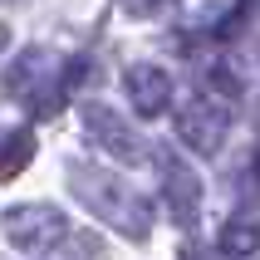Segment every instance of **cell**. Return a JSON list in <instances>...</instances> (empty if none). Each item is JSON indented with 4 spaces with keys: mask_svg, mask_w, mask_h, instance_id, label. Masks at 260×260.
Segmentation results:
<instances>
[{
    "mask_svg": "<svg viewBox=\"0 0 260 260\" xmlns=\"http://www.w3.org/2000/svg\"><path fill=\"white\" fill-rule=\"evenodd\" d=\"M69 191L99 221H108L118 236L147 241V231H152V206H147L143 191H133L128 182H118L113 172H103L93 162H69Z\"/></svg>",
    "mask_w": 260,
    "mask_h": 260,
    "instance_id": "1",
    "label": "cell"
},
{
    "mask_svg": "<svg viewBox=\"0 0 260 260\" xmlns=\"http://www.w3.org/2000/svg\"><path fill=\"white\" fill-rule=\"evenodd\" d=\"M5 93L15 99L35 103V113H59V103H64V69H59V54L49 49H25V54L15 59V69L5 74Z\"/></svg>",
    "mask_w": 260,
    "mask_h": 260,
    "instance_id": "2",
    "label": "cell"
},
{
    "mask_svg": "<svg viewBox=\"0 0 260 260\" xmlns=\"http://www.w3.org/2000/svg\"><path fill=\"white\" fill-rule=\"evenodd\" d=\"M0 226H5V241H10L15 250H25V255H40V250L59 246V241L69 236V216H64L59 206H49V202L10 206V211L0 216Z\"/></svg>",
    "mask_w": 260,
    "mask_h": 260,
    "instance_id": "3",
    "label": "cell"
},
{
    "mask_svg": "<svg viewBox=\"0 0 260 260\" xmlns=\"http://www.w3.org/2000/svg\"><path fill=\"white\" fill-rule=\"evenodd\" d=\"M79 118H84L88 143L103 147L113 162H123V167H143V162H147V143L138 138V128H133L118 108H108V103H84Z\"/></svg>",
    "mask_w": 260,
    "mask_h": 260,
    "instance_id": "4",
    "label": "cell"
},
{
    "mask_svg": "<svg viewBox=\"0 0 260 260\" xmlns=\"http://www.w3.org/2000/svg\"><path fill=\"white\" fill-rule=\"evenodd\" d=\"M147 157L157 162V177H162V202H167V211H172L177 226H191V221L202 216V177L187 167V157L177 152V147H147Z\"/></svg>",
    "mask_w": 260,
    "mask_h": 260,
    "instance_id": "5",
    "label": "cell"
},
{
    "mask_svg": "<svg viewBox=\"0 0 260 260\" xmlns=\"http://www.w3.org/2000/svg\"><path fill=\"white\" fill-rule=\"evenodd\" d=\"M226 133H231V108L221 99H187L177 108V138L197 152V157H216L221 143H226Z\"/></svg>",
    "mask_w": 260,
    "mask_h": 260,
    "instance_id": "6",
    "label": "cell"
},
{
    "mask_svg": "<svg viewBox=\"0 0 260 260\" xmlns=\"http://www.w3.org/2000/svg\"><path fill=\"white\" fill-rule=\"evenodd\" d=\"M123 88H128V103L143 118H162L172 108V79H167V69L147 64V59H138V64L123 69Z\"/></svg>",
    "mask_w": 260,
    "mask_h": 260,
    "instance_id": "7",
    "label": "cell"
},
{
    "mask_svg": "<svg viewBox=\"0 0 260 260\" xmlns=\"http://www.w3.org/2000/svg\"><path fill=\"white\" fill-rule=\"evenodd\" d=\"M216 241H221V255H226V260L255 255V250H260V216H255V211H236V216H226Z\"/></svg>",
    "mask_w": 260,
    "mask_h": 260,
    "instance_id": "8",
    "label": "cell"
},
{
    "mask_svg": "<svg viewBox=\"0 0 260 260\" xmlns=\"http://www.w3.org/2000/svg\"><path fill=\"white\" fill-rule=\"evenodd\" d=\"M202 84H206V93L221 99V103H236L241 93H246V79H241V69H236V59H211L206 74H202Z\"/></svg>",
    "mask_w": 260,
    "mask_h": 260,
    "instance_id": "9",
    "label": "cell"
},
{
    "mask_svg": "<svg viewBox=\"0 0 260 260\" xmlns=\"http://www.w3.org/2000/svg\"><path fill=\"white\" fill-rule=\"evenodd\" d=\"M29 157H35V133H29V128L10 133V138L0 143V182H10V177H20V172L29 167Z\"/></svg>",
    "mask_w": 260,
    "mask_h": 260,
    "instance_id": "10",
    "label": "cell"
},
{
    "mask_svg": "<svg viewBox=\"0 0 260 260\" xmlns=\"http://www.w3.org/2000/svg\"><path fill=\"white\" fill-rule=\"evenodd\" d=\"M118 5L133 20H167V15H177V0H118Z\"/></svg>",
    "mask_w": 260,
    "mask_h": 260,
    "instance_id": "11",
    "label": "cell"
},
{
    "mask_svg": "<svg viewBox=\"0 0 260 260\" xmlns=\"http://www.w3.org/2000/svg\"><path fill=\"white\" fill-rule=\"evenodd\" d=\"M187 260H216V255H206V250H187Z\"/></svg>",
    "mask_w": 260,
    "mask_h": 260,
    "instance_id": "12",
    "label": "cell"
},
{
    "mask_svg": "<svg viewBox=\"0 0 260 260\" xmlns=\"http://www.w3.org/2000/svg\"><path fill=\"white\" fill-rule=\"evenodd\" d=\"M5 40H10V29H5V25H0V49H5Z\"/></svg>",
    "mask_w": 260,
    "mask_h": 260,
    "instance_id": "13",
    "label": "cell"
}]
</instances>
